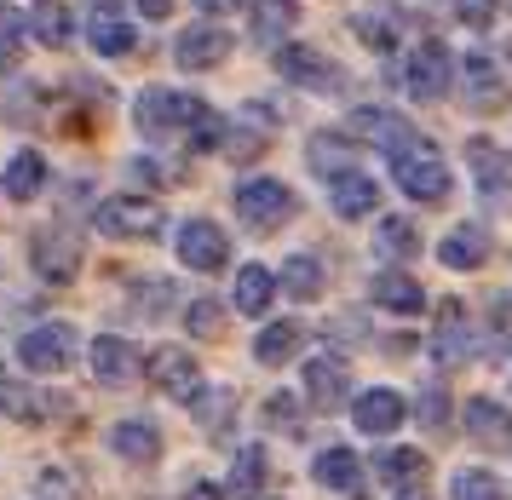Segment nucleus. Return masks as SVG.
<instances>
[{
	"label": "nucleus",
	"instance_id": "obj_32",
	"mask_svg": "<svg viewBox=\"0 0 512 500\" xmlns=\"http://www.w3.org/2000/svg\"><path fill=\"white\" fill-rule=\"evenodd\" d=\"M277 288H282V294H294V299H317V294H323V265H317L311 253H294V259L282 265Z\"/></svg>",
	"mask_w": 512,
	"mask_h": 500
},
{
	"label": "nucleus",
	"instance_id": "obj_25",
	"mask_svg": "<svg viewBox=\"0 0 512 500\" xmlns=\"http://www.w3.org/2000/svg\"><path fill=\"white\" fill-rule=\"evenodd\" d=\"M351 29H357L363 46H374V52H397V41H403V12H397L392 0H374L369 12H357Z\"/></svg>",
	"mask_w": 512,
	"mask_h": 500
},
{
	"label": "nucleus",
	"instance_id": "obj_4",
	"mask_svg": "<svg viewBox=\"0 0 512 500\" xmlns=\"http://www.w3.org/2000/svg\"><path fill=\"white\" fill-rule=\"evenodd\" d=\"M75 328L70 322H41V328H29L24 340H18V363L29 374H64L75 363Z\"/></svg>",
	"mask_w": 512,
	"mask_h": 500
},
{
	"label": "nucleus",
	"instance_id": "obj_1",
	"mask_svg": "<svg viewBox=\"0 0 512 500\" xmlns=\"http://www.w3.org/2000/svg\"><path fill=\"white\" fill-rule=\"evenodd\" d=\"M202 110H208V104H202V98H190V92L150 87V92H139V104H133V121H139V133H144V138H173V133H190Z\"/></svg>",
	"mask_w": 512,
	"mask_h": 500
},
{
	"label": "nucleus",
	"instance_id": "obj_20",
	"mask_svg": "<svg viewBox=\"0 0 512 500\" xmlns=\"http://www.w3.org/2000/svg\"><path fill=\"white\" fill-rule=\"evenodd\" d=\"M328 196H334V213H340V219H363V213L380 207V184H374L363 167H346V173L328 179Z\"/></svg>",
	"mask_w": 512,
	"mask_h": 500
},
{
	"label": "nucleus",
	"instance_id": "obj_48",
	"mask_svg": "<svg viewBox=\"0 0 512 500\" xmlns=\"http://www.w3.org/2000/svg\"><path fill=\"white\" fill-rule=\"evenodd\" d=\"M196 6H202V12H236L242 0H196Z\"/></svg>",
	"mask_w": 512,
	"mask_h": 500
},
{
	"label": "nucleus",
	"instance_id": "obj_46",
	"mask_svg": "<svg viewBox=\"0 0 512 500\" xmlns=\"http://www.w3.org/2000/svg\"><path fill=\"white\" fill-rule=\"evenodd\" d=\"M12 397H18V386L6 380V363H0V414H12Z\"/></svg>",
	"mask_w": 512,
	"mask_h": 500
},
{
	"label": "nucleus",
	"instance_id": "obj_43",
	"mask_svg": "<svg viewBox=\"0 0 512 500\" xmlns=\"http://www.w3.org/2000/svg\"><path fill=\"white\" fill-rule=\"evenodd\" d=\"M455 18H461L466 29H484V23L495 18V0H455Z\"/></svg>",
	"mask_w": 512,
	"mask_h": 500
},
{
	"label": "nucleus",
	"instance_id": "obj_44",
	"mask_svg": "<svg viewBox=\"0 0 512 500\" xmlns=\"http://www.w3.org/2000/svg\"><path fill=\"white\" fill-rule=\"evenodd\" d=\"M420 426H443V391H426L420 397Z\"/></svg>",
	"mask_w": 512,
	"mask_h": 500
},
{
	"label": "nucleus",
	"instance_id": "obj_8",
	"mask_svg": "<svg viewBox=\"0 0 512 500\" xmlns=\"http://www.w3.org/2000/svg\"><path fill=\"white\" fill-rule=\"evenodd\" d=\"M173 248H179V265H190V271H219L231 259V242H225V230L213 219H185Z\"/></svg>",
	"mask_w": 512,
	"mask_h": 500
},
{
	"label": "nucleus",
	"instance_id": "obj_33",
	"mask_svg": "<svg viewBox=\"0 0 512 500\" xmlns=\"http://www.w3.org/2000/svg\"><path fill=\"white\" fill-rule=\"evenodd\" d=\"M231 420H236V391L231 386H219V391H196V426L202 432H231Z\"/></svg>",
	"mask_w": 512,
	"mask_h": 500
},
{
	"label": "nucleus",
	"instance_id": "obj_40",
	"mask_svg": "<svg viewBox=\"0 0 512 500\" xmlns=\"http://www.w3.org/2000/svg\"><path fill=\"white\" fill-rule=\"evenodd\" d=\"M185 328L196 334V340H219V334H225V311H219V299H190Z\"/></svg>",
	"mask_w": 512,
	"mask_h": 500
},
{
	"label": "nucleus",
	"instance_id": "obj_41",
	"mask_svg": "<svg viewBox=\"0 0 512 500\" xmlns=\"http://www.w3.org/2000/svg\"><path fill=\"white\" fill-rule=\"evenodd\" d=\"M489 351H495V357L512 351V294L489 299Z\"/></svg>",
	"mask_w": 512,
	"mask_h": 500
},
{
	"label": "nucleus",
	"instance_id": "obj_23",
	"mask_svg": "<svg viewBox=\"0 0 512 500\" xmlns=\"http://www.w3.org/2000/svg\"><path fill=\"white\" fill-rule=\"evenodd\" d=\"M438 259L449 265V271H478V265L489 259V230L484 225H455L438 242Z\"/></svg>",
	"mask_w": 512,
	"mask_h": 500
},
{
	"label": "nucleus",
	"instance_id": "obj_13",
	"mask_svg": "<svg viewBox=\"0 0 512 500\" xmlns=\"http://www.w3.org/2000/svg\"><path fill=\"white\" fill-rule=\"evenodd\" d=\"M432 357H438L443 368H461V363H472V357H478V340H472V317H466L455 299L443 305L438 328H432Z\"/></svg>",
	"mask_w": 512,
	"mask_h": 500
},
{
	"label": "nucleus",
	"instance_id": "obj_24",
	"mask_svg": "<svg viewBox=\"0 0 512 500\" xmlns=\"http://www.w3.org/2000/svg\"><path fill=\"white\" fill-rule=\"evenodd\" d=\"M311 478L334 489V495H363V460L351 455V449H323V455L311 460Z\"/></svg>",
	"mask_w": 512,
	"mask_h": 500
},
{
	"label": "nucleus",
	"instance_id": "obj_45",
	"mask_svg": "<svg viewBox=\"0 0 512 500\" xmlns=\"http://www.w3.org/2000/svg\"><path fill=\"white\" fill-rule=\"evenodd\" d=\"M185 500H225V489H213V483H190Z\"/></svg>",
	"mask_w": 512,
	"mask_h": 500
},
{
	"label": "nucleus",
	"instance_id": "obj_47",
	"mask_svg": "<svg viewBox=\"0 0 512 500\" xmlns=\"http://www.w3.org/2000/svg\"><path fill=\"white\" fill-rule=\"evenodd\" d=\"M167 6H173V0H139L144 18H167Z\"/></svg>",
	"mask_w": 512,
	"mask_h": 500
},
{
	"label": "nucleus",
	"instance_id": "obj_42",
	"mask_svg": "<svg viewBox=\"0 0 512 500\" xmlns=\"http://www.w3.org/2000/svg\"><path fill=\"white\" fill-rule=\"evenodd\" d=\"M265 426H277V432H300V397L277 391V397L265 403Z\"/></svg>",
	"mask_w": 512,
	"mask_h": 500
},
{
	"label": "nucleus",
	"instance_id": "obj_38",
	"mask_svg": "<svg viewBox=\"0 0 512 500\" xmlns=\"http://www.w3.org/2000/svg\"><path fill=\"white\" fill-rule=\"evenodd\" d=\"M346 150H351V144H346L340 133H317L305 156H311V167H317V173H328V179H334V173H346V167H351Z\"/></svg>",
	"mask_w": 512,
	"mask_h": 500
},
{
	"label": "nucleus",
	"instance_id": "obj_39",
	"mask_svg": "<svg viewBox=\"0 0 512 500\" xmlns=\"http://www.w3.org/2000/svg\"><path fill=\"white\" fill-rule=\"evenodd\" d=\"M18 64H24V23L12 6H0V75H12Z\"/></svg>",
	"mask_w": 512,
	"mask_h": 500
},
{
	"label": "nucleus",
	"instance_id": "obj_49",
	"mask_svg": "<svg viewBox=\"0 0 512 500\" xmlns=\"http://www.w3.org/2000/svg\"><path fill=\"white\" fill-rule=\"evenodd\" d=\"M397 500H426V495H397Z\"/></svg>",
	"mask_w": 512,
	"mask_h": 500
},
{
	"label": "nucleus",
	"instance_id": "obj_16",
	"mask_svg": "<svg viewBox=\"0 0 512 500\" xmlns=\"http://www.w3.org/2000/svg\"><path fill=\"white\" fill-rule=\"evenodd\" d=\"M461 81L472 92L478 110H507V75H501V58L489 52H466L461 58Z\"/></svg>",
	"mask_w": 512,
	"mask_h": 500
},
{
	"label": "nucleus",
	"instance_id": "obj_22",
	"mask_svg": "<svg viewBox=\"0 0 512 500\" xmlns=\"http://www.w3.org/2000/svg\"><path fill=\"white\" fill-rule=\"evenodd\" d=\"M265 478H271V455L259 443L236 449V466H231V478H225V500H259L265 495Z\"/></svg>",
	"mask_w": 512,
	"mask_h": 500
},
{
	"label": "nucleus",
	"instance_id": "obj_12",
	"mask_svg": "<svg viewBox=\"0 0 512 500\" xmlns=\"http://www.w3.org/2000/svg\"><path fill=\"white\" fill-rule=\"evenodd\" d=\"M461 420H466V437L478 449H489V455H507L512 449V409H501L495 397H472Z\"/></svg>",
	"mask_w": 512,
	"mask_h": 500
},
{
	"label": "nucleus",
	"instance_id": "obj_30",
	"mask_svg": "<svg viewBox=\"0 0 512 500\" xmlns=\"http://www.w3.org/2000/svg\"><path fill=\"white\" fill-rule=\"evenodd\" d=\"M41 184H47L41 150H18L12 167H6V196H12V202H29V196H41Z\"/></svg>",
	"mask_w": 512,
	"mask_h": 500
},
{
	"label": "nucleus",
	"instance_id": "obj_19",
	"mask_svg": "<svg viewBox=\"0 0 512 500\" xmlns=\"http://www.w3.org/2000/svg\"><path fill=\"white\" fill-rule=\"evenodd\" d=\"M346 363L340 357H317V363H305V397H311V409L317 414H334L340 403H346Z\"/></svg>",
	"mask_w": 512,
	"mask_h": 500
},
{
	"label": "nucleus",
	"instance_id": "obj_29",
	"mask_svg": "<svg viewBox=\"0 0 512 500\" xmlns=\"http://www.w3.org/2000/svg\"><path fill=\"white\" fill-rule=\"evenodd\" d=\"M75 242L70 236H58V230H47V236H35V271L47 276V282H70L75 276Z\"/></svg>",
	"mask_w": 512,
	"mask_h": 500
},
{
	"label": "nucleus",
	"instance_id": "obj_9",
	"mask_svg": "<svg viewBox=\"0 0 512 500\" xmlns=\"http://www.w3.org/2000/svg\"><path fill=\"white\" fill-rule=\"evenodd\" d=\"M87 41H93L104 58H127V52L139 46L133 12H121L116 0H104V6H87Z\"/></svg>",
	"mask_w": 512,
	"mask_h": 500
},
{
	"label": "nucleus",
	"instance_id": "obj_7",
	"mask_svg": "<svg viewBox=\"0 0 512 500\" xmlns=\"http://www.w3.org/2000/svg\"><path fill=\"white\" fill-rule=\"evenodd\" d=\"M144 368H150V386L162 391V397H173V403H196V391H202V368H196V357H190V351L162 345V351H156Z\"/></svg>",
	"mask_w": 512,
	"mask_h": 500
},
{
	"label": "nucleus",
	"instance_id": "obj_28",
	"mask_svg": "<svg viewBox=\"0 0 512 500\" xmlns=\"http://www.w3.org/2000/svg\"><path fill=\"white\" fill-rule=\"evenodd\" d=\"M271 294H277L271 265H242V271H236V311H242V317H265V311H271Z\"/></svg>",
	"mask_w": 512,
	"mask_h": 500
},
{
	"label": "nucleus",
	"instance_id": "obj_31",
	"mask_svg": "<svg viewBox=\"0 0 512 500\" xmlns=\"http://www.w3.org/2000/svg\"><path fill=\"white\" fill-rule=\"evenodd\" d=\"M374 466H380V478L392 483V489H403V495H409V483L426 478V455H420V449H380Z\"/></svg>",
	"mask_w": 512,
	"mask_h": 500
},
{
	"label": "nucleus",
	"instance_id": "obj_6",
	"mask_svg": "<svg viewBox=\"0 0 512 500\" xmlns=\"http://www.w3.org/2000/svg\"><path fill=\"white\" fill-rule=\"evenodd\" d=\"M98 236H116V242H127V236H156L162 230V207L150 202V196H110V202H98L93 213Z\"/></svg>",
	"mask_w": 512,
	"mask_h": 500
},
{
	"label": "nucleus",
	"instance_id": "obj_10",
	"mask_svg": "<svg viewBox=\"0 0 512 500\" xmlns=\"http://www.w3.org/2000/svg\"><path fill=\"white\" fill-rule=\"evenodd\" d=\"M277 69H282V81H294V87H305V92H340V81H346L317 46H282Z\"/></svg>",
	"mask_w": 512,
	"mask_h": 500
},
{
	"label": "nucleus",
	"instance_id": "obj_27",
	"mask_svg": "<svg viewBox=\"0 0 512 500\" xmlns=\"http://www.w3.org/2000/svg\"><path fill=\"white\" fill-rule=\"evenodd\" d=\"M300 345H305V328H300V322H271V328H259L254 357H259L265 368H282V363H294V357H300Z\"/></svg>",
	"mask_w": 512,
	"mask_h": 500
},
{
	"label": "nucleus",
	"instance_id": "obj_34",
	"mask_svg": "<svg viewBox=\"0 0 512 500\" xmlns=\"http://www.w3.org/2000/svg\"><path fill=\"white\" fill-rule=\"evenodd\" d=\"M294 0H254V41L259 46H271V41H282L288 29H294Z\"/></svg>",
	"mask_w": 512,
	"mask_h": 500
},
{
	"label": "nucleus",
	"instance_id": "obj_11",
	"mask_svg": "<svg viewBox=\"0 0 512 500\" xmlns=\"http://www.w3.org/2000/svg\"><path fill=\"white\" fill-rule=\"evenodd\" d=\"M87 368H93L98 386H133L139 351H133V340H121V334H98V340L87 345Z\"/></svg>",
	"mask_w": 512,
	"mask_h": 500
},
{
	"label": "nucleus",
	"instance_id": "obj_18",
	"mask_svg": "<svg viewBox=\"0 0 512 500\" xmlns=\"http://www.w3.org/2000/svg\"><path fill=\"white\" fill-rule=\"evenodd\" d=\"M403 414H409V403H403L397 391H386V386L363 391V397L351 403V420H357V432H363V437H386V432H397V426H403Z\"/></svg>",
	"mask_w": 512,
	"mask_h": 500
},
{
	"label": "nucleus",
	"instance_id": "obj_36",
	"mask_svg": "<svg viewBox=\"0 0 512 500\" xmlns=\"http://www.w3.org/2000/svg\"><path fill=\"white\" fill-rule=\"evenodd\" d=\"M449 500H512V495L495 472H455L449 478Z\"/></svg>",
	"mask_w": 512,
	"mask_h": 500
},
{
	"label": "nucleus",
	"instance_id": "obj_17",
	"mask_svg": "<svg viewBox=\"0 0 512 500\" xmlns=\"http://www.w3.org/2000/svg\"><path fill=\"white\" fill-rule=\"evenodd\" d=\"M351 133H363L369 144H380L386 156H403V150H415V144H420V133L403 121V115H392V110H357V115H351Z\"/></svg>",
	"mask_w": 512,
	"mask_h": 500
},
{
	"label": "nucleus",
	"instance_id": "obj_15",
	"mask_svg": "<svg viewBox=\"0 0 512 500\" xmlns=\"http://www.w3.org/2000/svg\"><path fill=\"white\" fill-rule=\"evenodd\" d=\"M231 29H219V23H196V29H185L179 35V46H173V58H179V69H213L231 58Z\"/></svg>",
	"mask_w": 512,
	"mask_h": 500
},
{
	"label": "nucleus",
	"instance_id": "obj_21",
	"mask_svg": "<svg viewBox=\"0 0 512 500\" xmlns=\"http://www.w3.org/2000/svg\"><path fill=\"white\" fill-rule=\"evenodd\" d=\"M369 294H374V305L392 311V317H420V311H426V288H420L409 271H380Z\"/></svg>",
	"mask_w": 512,
	"mask_h": 500
},
{
	"label": "nucleus",
	"instance_id": "obj_35",
	"mask_svg": "<svg viewBox=\"0 0 512 500\" xmlns=\"http://www.w3.org/2000/svg\"><path fill=\"white\" fill-rule=\"evenodd\" d=\"M374 248L386 253V259H415V253H420V230L409 225V219H380Z\"/></svg>",
	"mask_w": 512,
	"mask_h": 500
},
{
	"label": "nucleus",
	"instance_id": "obj_5",
	"mask_svg": "<svg viewBox=\"0 0 512 500\" xmlns=\"http://www.w3.org/2000/svg\"><path fill=\"white\" fill-rule=\"evenodd\" d=\"M294 190L282 179H248L242 190H236V213H242V225H254V230H277L294 219Z\"/></svg>",
	"mask_w": 512,
	"mask_h": 500
},
{
	"label": "nucleus",
	"instance_id": "obj_37",
	"mask_svg": "<svg viewBox=\"0 0 512 500\" xmlns=\"http://www.w3.org/2000/svg\"><path fill=\"white\" fill-rule=\"evenodd\" d=\"M29 29H35L47 46H64L70 41V6H64V0H41L35 18H29Z\"/></svg>",
	"mask_w": 512,
	"mask_h": 500
},
{
	"label": "nucleus",
	"instance_id": "obj_14",
	"mask_svg": "<svg viewBox=\"0 0 512 500\" xmlns=\"http://www.w3.org/2000/svg\"><path fill=\"white\" fill-rule=\"evenodd\" d=\"M466 167H472V179H478V190H484L489 202H507L512 196V156L501 144L472 138V144H466Z\"/></svg>",
	"mask_w": 512,
	"mask_h": 500
},
{
	"label": "nucleus",
	"instance_id": "obj_2",
	"mask_svg": "<svg viewBox=\"0 0 512 500\" xmlns=\"http://www.w3.org/2000/svg\"><path fill=\"white\" fill-rule=\"evenodd\" d=\"M392 179H397V190L415 196V202H443V196H449V167H443V156L432 150V138H420L415 150L392 156Z\"/></svg>",
	"mask_w": 512,
	"mask_h": 500
},
{
	"label": "nucleus",
	"instance_id": "obj_3",
	"mask_svg": "<svg viewBox=\"0 0 512 500\" xmlns=\"http://www.w3.org/2000/svg\"><path fill=\"white\" fill-rule=\"evenodd\" d=\"M449 81H455V58H449L438 41H420L415 52L397 64V87L409 92V98H420V104L443 98V92H449Z\"/></svg>",
	"mask_w": 512,
	"mask_h": 500
},
{
	"label": "nucleus",
	"instance_id": "obj_26",
	"mask_svg": "<svg viewBox=\"0 0 512 500\" xmlns=\"http://www.w3.org/2000/svg\"><path fill=\"white\" fill-rule=\"evenodd\" d=\"M110 449L121 460H133V466H156L162 460V432L150 420H121L116 432H110Z\"/></svg>",
	"mask_w": 512,
	"mask_h": 500
}]
</instances>
